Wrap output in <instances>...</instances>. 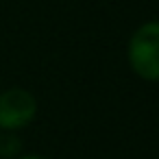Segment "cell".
<instances>
[{
  "mask_svg": "<svg viewBox=\"0 0 159 159\" xmlns=\"http://www.w3.org/2000/svg\"><path fill=\"white\" fill-rule=\"evenodd\" d=\"M126 61L135 76L148 83H159V20H148L131 33Z\"/></svg>",
  "mask_w": 159,
  "mask_h": 159,
  "instance_id": "obj_1",
  "label": "cell"
},
{
  "mask_svg": "<svg viewBox=\"0 0 159 159\" xmlns=\"http://www.w3.org/2000/svg\"><path fill=\"white\" fill-rule=\"evenodd\" d=\"M39 113L35 94L26 87L13 85L0 92V131H16L31 126Z\"/></svg>",
  "mask_w": 159,
  "mask_h": 159,
  "instance_id": "obj_2",
  "label": "cell"
},
{
  "mask_svg": "<svg viewBox=\"0 0 159 159\" xmlns=\"http://www.w3.org/2000/svg\"><path fill=\"white\" fill-rule=\"evenodd\" d=\"M24 152V142L16 131H0V159H16Z\"/></svg>",
  "mask_w": 159,
  "mask_h": 159,
  "instance_id": "obj_3",
  "label": "cell"
},
{
  "mask_svg": "<svg viewBox=\"0 0 159 159\" xmlns=\"http://www.w3.org/2000/svg\"><path fill=\"white\" fill-rule=\"evenodd\" d=\"M16 159H46L44 155H37V152H22L20 157H16Z\"/></svg>",
  "mask_w": 159,
  "mask_h": 159,
  "instance_id": "obj_4",
  "label": "cell"
}]
</instances>
